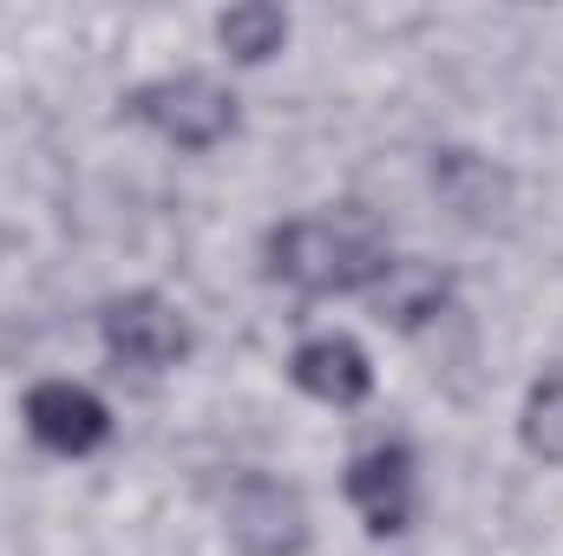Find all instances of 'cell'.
Listing matches in <instances>:
<instances>
[{
	"instance_id": "6da1fadb",
	"label": "cell",
	"mask_w": 563,
	"mask_h": 556,
	"mask_svg": "<svg viewBox=\"0 0 563 556\" xmlns=\"http://www.w3.org/2000/svg\"><path fill=\"white\" fill-rule=\"evenodd\" d=\"M269 263L288 288L301 294H347V288H374L387 269V249L374 236L367 216H308L269 236Z\"/></svg>"
},
{
	"instance_id": "7a4b0ae2",
	"label": "cell",
	"mask_w": 563,
	"mask_h": 556,
	"mask_svg": "<svg viewBox=\"0 0 563 556\" xmlns=\"http://www.w3.org/2000/svg\"><path fill=\"white\" fill-rule=\"evenodd\" d=\"M132 112L151 132L184 144V151H210L236 125V99L223 86H210V79H157V86H144L139 99H132Z\"/></svg>"
},
{
	"instance_id": "3957f363",
	"label": "cell",
	"mask_w": 563,
	"mask_h": 556,
	"mask_svg": "<svg viewBox=\"0 0 563 556\" xmlns=\"http://www.w3.org/2000/svg\"><path fill=\"white\" fill-rule=\"evenodd\" d=\"M230 537L243 556H301L308 544V511L276 478H243L230 498Z\"/></svg>"
},
{
	"instance_id": "277c9868",
	"label": "cell",
	"mask_w": 563,
	"mask_h": 556,
	"mask_svg": "<svg viewBox=\"0 0 563 556\" xmlns=\"http://www.w3.org/2000/svg\"><path fill=\"white\" fill-rule=\"evenodd\" d=\"M106 347H112L125 367L157 374V367L184 360L190 327H184V314H177L170 301H157V294H125V301L106 308Z\"/></svg>"
},
{
	"instance_id": "5b68a950",
	"label": "cell",
	"mask_w": 563,
	"mask_h": 556,
	"mask_svg": "<svg viewBox=\"0 0 563 556\" xmlns=\"http://www.w3.org/2000/svg\"><path fill=\"white\" fill-rule=\"evenodd\" d=\"M347 498L367 518V531H380V537L387 531H407V518H413V458H407V445L361 452L347 465Z\"/></svg>"
},
{
	"instance_id": "8992f818",
	"label": "cell",
	"mask_w": 563,
	"mask_h": 556,
	"mask_svg": "<svg viewBox=\"0 0 563 556\" xmlns=\"http://www.w3.org/2000/svg\"><path fill=\"white\" fill-rule=\"evenodd\" d=\"M26 425H33V438H40L46 452H66V458L106 445V432H112L106 407H99L86 387H73V380L33 387V393H26Z\"/></svg>"
},
{
	"instance_id": "52a82bcc",
	"label": "cell",
	"mask_w": 563,
	"mask_h": 556,
	"mask_svg": "<svg viewBox=\"0 0 563 556\" xmlns=\"http://www.w3.org/2000/svg\"><path fill=\"white\" fill-rule=\"evenodd\" d=\"M295 387L314 393V400H328V407H354V400H367L374 367H367V354L347 334H321V341H308L295 354Z\"/></svg>"
},
{
	"instance_id": "ba28073f",
	"label": "cell",
	"mask_w": 563,
	"mask_h": 556,
	"mask_svg": "<svg viewBox=\"0 0 563 556\" xmlns=\"http://www.w3.org/2000/svg\"><path fill=\"white\" fill-rule=\"evenodd\" d=\"M445 294H452V281L439 276L432 263H387L380 281H374V308H380V321H394V327L432 321V314L445 308Z\"/></svg>"
},
{
	"instance_id": "9c48e42d",
	"label": "cell",
	"mask_w": 563,
	"mask_h": 556,
	"mask_svg": "<svg viewBox=\"0 0 563 556\" xmlns=\"http://www.w3.org/2000/svg\"><path fill=\"white\" fill-rule=\"evenodd\" d=\"M217 33H223V46H230L236 59H250V66H256V59L282 53V40H288V20H282V7H263V0H256V7H230Z\"/></svg>"
},
{
	"instance_id": "30bf717a",
	"label": "cell",
	"mask_w": 563,
	"mask_h": 556,
	"mask_svg": "<svg viewBox=\"0 0 563 556\" xmlns=\"http://www.w3.org/2000/svg\"><path fill=\"white\" fill-rule=\"evenodd\" d=\"M525 445L538 458L563 465V374H551L544 387H531V400H525Z\"/></svg>"
},
{
	"instance_id": "8fae6325",
	"label": "cell",
	"mask_w": 563,
	"mask_h": 556,
	"mask_svg": "<svg viewBox=\"0 0 563 556\" xmlns=\"http://www.w3.org/2000/svg\"><path fill=\"white\" fill-rule=\"evenodd\" d=\"M439 190L465 210V216H485L492 210V197H498V177L478 164V157H465V151H452L445 164H439Z\"/></svg>"
}]
</instances>
